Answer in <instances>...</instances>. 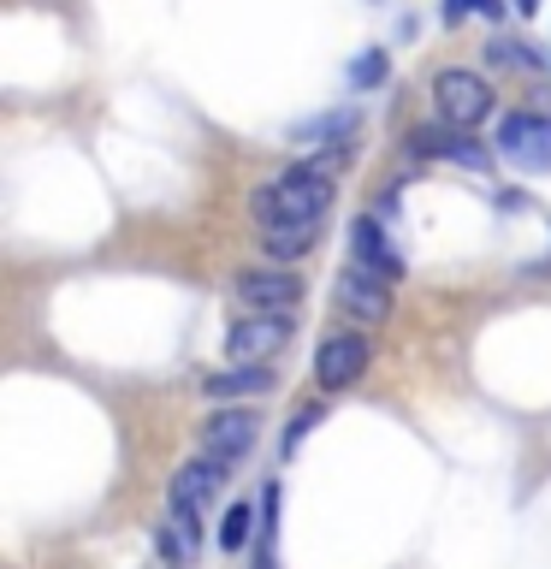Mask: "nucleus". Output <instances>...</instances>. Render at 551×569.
<instances>
[{"label": "nucleus", "instance_id": "nucleus-1", "mask_svg": "<svg viewBox=\"0 0 551 569\" xmlns=\"http://www.w3.org/2000/svg\"><path fill=\"white\" fill-rule=\"evenodd\" d=\"M327 202H332V172L327 167H284L279 178H267V184L249 196L261 231H273V226H320Z\"/></svg>", "mask_w": 551, "mask_h": 569}, {"label": "nucleus", "instance_id": "nucleus-2", "mask_svg": "<svg viewBox=\"0 0 551 569\" xmlns=\"http://www.w3.org/2000/svg\"><path fill=\"white\" fill-rule=\"evenodd\" d=\"M433 101H439L444 124L474 131V124L492 113V83L474 78V71H462V66H451V71H439V78H433Z\"/></svg>", "mask_w": 551, "mask_h": 569}, {"label": "nucleus", "instance_id": "nucleus-3", "mask_svg": "<svg viewBox=\"0 0 551 569\" xmlns=\"http://www.w3.org/2000/svg\"><path fill=\"white\" fill-rule=\"evenodd\" d=\"M291 345V315H238L226 332V350L238 368H267V356Z\"/></svg>", "mask_w": 551, "mask_h": 569}, {"label": "nucleus", "instance_id": "nucleus-4", "mask_svg": "<svg viewBox=\"0 0 551 569\" xmlns=\"http://www.w3.org/2000/svg\"><path fill=\"white\" fill-rule=\"evenodd\" d=\"M256 439H261V421L249 409H220L213 421H202V457L220 462V469H238L256 451Z\"/></svg>", "mask_w": 551, "mask_h": 569}, {"label": "nucleus", "instance_id": "nucleus-5", "mask_svg": "<svg viewBox=\"0 0 551 569\" xmlns=\"http://www.w3.org/2000/svg\"><path fill=\"white\" fill-rule=\"evenodd\" d=\"M338 309L350 320H368V327H380L391 315V279L373 273L368 261H350L344 273H338Z\"/></svg>", "mask_w": 551, "mask_h": 569}, {"label": "nucleus", "instance_id": "nucleus-6", "mask_svg": "<svg viewBox=\"0 0 551 569\" xmlns=\"http://www.w3.org/2000/svg\"><path fill=\"white\" fill-rule=\"evenodd\" d=\"M231 302H238V315H291L302 302V279L297 273H238L231 279Z\"/></svg>", "mask_w": 551, "mask_h": 569}, {"label": "nucleus", "instance_id": "nucleus-7", "mask_svg": "<svg viewBox=\"0 0 551 569\" xmlns=\"http://www.w3.org/2000/svg\"><path fill=\"white\" fill-rule=\"evenodd\" d=\"M498 154L515 160L522 172H545L551 167V119L540 113H510L498 124Z\"/></svg>", "mask_w": 551, "mask_h": 569}, {"label": "nucleus", "instance_id": "nucleus-8", "mask_svg": "<svg viewBox=\"0 0 551 569\" xmlns=\"http://www.w3.org/2000/svg\"><path fill=\"white\" fill-rule=\"evenodd\" d=\"M368 373V338L355 332H332L327 345L314 350V380L327 391H350L355 380Z\"/></svg>", "mask_w": 551, "mask_h": 569}, {"label": "nucleus", "instance_id": "nucleus-9", "mask_svg": "<svg viewBox=\"0 0 551 569\" xmlns=\"http://www.w3.org/2000/svg\"><path fill=\"white\" fill-rule=\"evenodd\" d=\"M350 238H355V261H368L373 273H385V279H398V273H403V261L391 256V243H385V226L373 220V213H362V220L350 226Z\"/></svg>", "mask_w": 551, "mask_h": 569}, {"label": "nucleus", "instance_id": "nucleus-10", "mask_svg": "<svg viewBox=\"0 0 551 569\" xmlns=\"http://www.w3.org/2000/svg\"><path fill=\"white\" fill-rule=\"evenodd\" d=\"M202 386L208 398H261V391H273V368H226Z\"/></svg>", "mask_w": 551, "mask_h": 569}, {"label": "nucleus", "instance_id": "nucleus-11", "mask_svg": "<svg viewBox=\"0 0 551 569\" xmlns=\"http://www.w3.org/2000/svg\"><path fill=\"white\" fill-rule=\"evenodd\" d=\"M314 238H320V226H273L261 238V249L273 261H297V256H309V249H314Z\"/></svg>", "mask_w": 551, "mask_h": 569}, {"label": "nucleus", "instance_id": "nucleus-12", "mask_svg": "<svg viewBox=\"0 0 551 569\" xmlns=\"http://www.w3.org/2000/svg\"><path fill=\"white\" fill-rule=\"evenodd\" d=\"M249 540H261V510H249V505H231L226 516H220V546L238 558V551L249 546Z\"/></svg>", "mask_w": 551, "mask_h": 569}, {"label": "nucleus", "instance_id": "nucleus-13", "mask_svg": "<svg viewBox=\"0 0 551 569\" xmlns=\"http://www.w3.org/2000/svg\"><path fill=\"white\" fill-rule=\"evenodd\" d=\"M350 83H355V89H368V83H385V53H380V48H368L362 60L350 66Z\"/></svg>", "mask_w": 551, "mask_h": 569}, {"label": "nucleus", "instance_id": "nucleus-14", "mask_svg": "<svg viewBox=\"0 0 551 569\" xmlns=\"http://www.w3.org/2000/svg\"><path fill=\"white\" fill-rule=\"evenodd\" d=\"M314 421H320V416H314V409H302V416H297L291 427H284V445H279V451H284V457H291V451H297V445H302V439H309V427H314Z\"/></svg>", "mask_w": 551, "mask_h": 569}, {"label": "nucleus", "instance_id": "nucleus-15", "mask_svg": "<svg viewBox=\"0 0 551 569\" xmlns=\"http://www.w3.org/2000/svg\"><path fill=\"white\" fill-rule=\"evenodd\" d=\"M498 12V0H444V18H462V12Z\"/></svg>", "mask_w": 551, "mask_h": 569}, {"label": "nucleus", "instance_id": "nucleus-16", "mask_svg": "<svg viewBox=\"0 0 551 569\" xmlns=\"http://www.w3.org/2000/svg\"><path fill=\"white\" fill-rule=\"evenodd\" d=\"M515 7H522V12H533V7H540V0H515Z\"/></svg>", "mask_w": 551, "mask_h": 569}]
</instances>
